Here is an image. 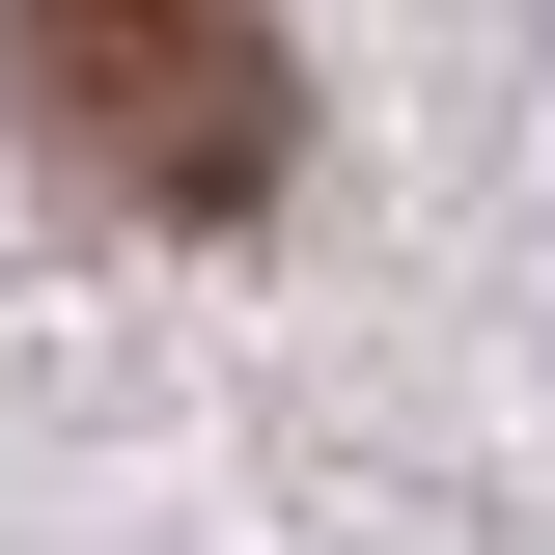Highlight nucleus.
Returning a JSON list of instances; mask_svg holds the SVG:
<instances>
[{
    "label": "nucleus",
    "mask_w": 555,
    "mask_h": 555,
    "mask_svg": "<svg viewBox=\"0 0 555 555\" xmlns=\"http://www.w3.org/2000/svg\"><path fill=\"white\" fill-rule=\"evenodd\" d=\"M0 112L139 222H250L306 167V56L250 0H0Z\"/></svg>",
    "instance_id": "1"
}]
</instances>
